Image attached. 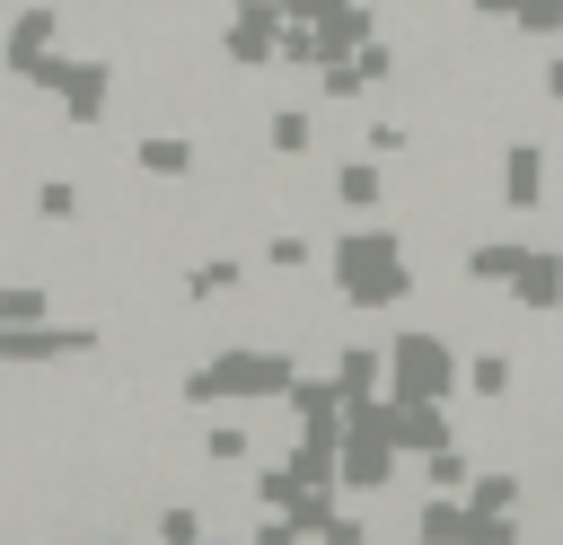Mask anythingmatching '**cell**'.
I'll use <instances>...</instances> for the list:
<instances>
[{
    "instance_id": "1",
    "label": "cell",
    "mask_w": 563,
    "mask_h": 545,
    "mask_svg": "<svg viewBox=\"0 0 563 545\" xmlns=\"http://www.w3.org/2000/svg\"><path fill=\"white\" fill-rule=\"evenodd\" d=\"M290 378H299V343H273V334H229V343H211L202 360H185L176 369V404L185 413H220V404H282L290 396Z\"/></svg>"
},
{
    "instance_id": "2",
    "label": "cell",
    "mask_w": 563,
    "mask_h": 545,
    "mask_svg": "<svg viewBox=\"0 0 563 545\" xmlns=\"http://www.w3.org/2000/svg\"><path fill=\"white\" fill-rule=\"evenodd\" d=\"M325 281L352 316H387L405 299H422V272H413V237L387 229V220H352L325 237Z\"/></svg>"
},
{
    "instance_id": "3",
    "label": "cell",
    "mask_w": 563,
    "mask_h": 545,
    "mask_svg": "<svg viewBox=\"0 0 563 545\" xmlns=\"http://www.w3.org/2000/svg\"><path fill=\"white\" fill-rule=\"evenodd\" d=\"M493 211H501V220L554 211V141H545V132H510V141L493 149Z\"/></svg>"
},
{
    "instance_id": "4",
    "label": "cell",
    "mask_w": 563,
    "mask_h": 545,
    "mask_svg": "<svg viewBox=\"0 0 563 545\" xmlns=\"http://www.w3.org/2000/svg\"><path fill=\"white\" fill-rule=\"evenodd\" d=\"M457 369H466V343H449L431 325L387 334V396H457Z\"/></svg>"
},
{
    "instance_id": "5",
    "label": "cell",
    "mask_w": 563,
    "mask_h": 545,
    "mask_svg": "<svg viewBox=\"0 0 563 545\" xmlns=\"http://www.w3.org/2000/svg\"><path fill=\"white\" fill-rule=\"evenodd\" d=\"M282 26H290L282 0H229L220 26H211V62H229L238 79H264L273 53H282Z\"/></svg>"
},
{
    "instance_id": "6",
    "label": "cell",
    "mask_w": 563,
    "mask_h": 545,
    "mask_svg": "<svg viewBox=\"0 0 563 545\" xmlns=\"http://www.w3.org/2000/svg\"><path fill=\"white\" fill-rule=\"evenodd\" d=\"M123 158H132V176H150V185H194L211 149H202V132H185V123H150V132L123 141Z\"/></svg>"
},
{
    "instance_id": "7",
    "label": "cell",
    "mask_w": 563,
    "mask_h": 545,
    "mask_svg": "<svg viewBox=\"0 0 563 545\" xmlns=\"http://www.w3.org/2000/svg\"><path fill=\"white\" fill-rule=\"evenodd\" d=\"M325 193H334V211H343V220H378V211L396 202V176H387V158L352 149V158H334V167H325Z\"/></svg>"
},
{
    "instance_id": "8",
    "label": "cell",
    "mask_w": 563,
    "mask_h": 545,
    "mask_svg": "<svg viewBox=\"0 0 563 545\" xmlns=\"http://www.w3.org/2000/svg\"><path fill=\"white\" fill-rule=\"evenodd\" d=\"M501 299L510 308H528V316H563V246H519V264H510V281H501Z\"/></svg>"
},
{
    "instance_id": "9",
    "label": "cell",
    "mask_w": 563,
    "mask_h": 545,
    "mask_svg": "<svg viewBox=\"0 0 563 545\" xmlns=\"http://www.w3.org/2000/svg\"><path fill=\"white\" fill-rule=\"evenodd\" d=\"M387 431L405 457H422V448L457 440V413H449V396H387Z\"/></svg>"
},
{
    "instance_id": "10",
    "label": "cell",
    "mask_w": 563,
    "mask_h": 545,
    "mask_svg": "<svg viewBox=\"0 0 563 545\" xmlns=\"http://www.w3.org/2000/svg\"><path fill=\"white\" fill-rule=\"evenodd\" d=\"M62 44V0H18V18H9V35H0V70L18 79L35 53H53Z\"/></svg>"
},
{
    "instance_id": "11",
    "label": "cell",
    "mask_w": 563,
    "mask_h": 545,
    "mask_svg": "<svg viewBox=\"0 0 563 545\" xmlns=\"http://www.w3.org/2000/svg\"><path fill=\"white\" fill-rule=\"evenodd\" d=\"M457 387H466L475 404H510V396H519V343H466Z\"/></svg>"
},
{
    "instance_id": "12",
    "label": "cell",
    "mask_w": 563,
    "mask_h": 545,
    "mask_svg": "<svg viewBox=\"0 0 563 545\" xmlns=\"http://www.w3.org/2000/svg\"><path fill=\"white\" fill-rule=\"evenodd\" d=\"M202 466H211V475H246V466H264V440H255V422H238V404H220V413L202 422Z\"/></svg>"
},
{
    "instance_id": "13",
    "label": "cell",
    "mask_w": 563,
    "mask_h": 545,
    "mask_svg": "<svg viewBox=\"0 0 563 545\" xmlns=\"http://www.w3.org/2000/svg\"><path fill=\"white\" fill-rule=\"evenodd\" d=\"M325 369H334V387H343V396H378V387H387V343L343 334V343H325Z\"/></svg>"
},
{
    "instance_id": "14",
    "label": "cell",
    "mask_w": 563,
    "mask_h": 545,
    "mask_svg": "<svg viewBox=\"0 0 563 545\" xmlns=\"http://www.w3.org/2000/svg\"><path fill=\"white\" fill-rule=\"evenodd\" d=\"M466 527H475V501H466V492H422L413 519H405L413 545H466Z\"/></svg>"
},
{
    "instance_id": "15",
    "label": "cell",
    "mask_w": 563,
    "mask_h": 545,
    "mask_svg": "<svg viewBox=\"0 0 563 545\" xmlns=\"http://www.w3.org/2000/svg\"><path fill=\"white\" fill-rule=\"evenodd\" d=\"M238 290H246V255L211 246V255L185 264V299H194V308H220V299H238Z\"/></svg>"
},
{
    "instance_id": "16",
    "label": "cell",
    "mask_w": 563,
    "mask_h": 545,
    "mask_svg": "<svg viewBox=\"0 0 563 545\" xmlns=\"http://www.w3.org/2000/svg\"><path fill=\"white\" fill-rule=\"evenodd\" d=\"M475 466H484V457H475V440L457 431V440H440V448H422V457H413V483H422V492H466V483H475Z\"/></svg>"
},
{
    "instance_id": "17",
    "label": "cell",
    "mask_w": 563,
    "mask_h": 545,
    "mask_svg": "<svg viewBox=\"0 0 563 545\" xmlns=\"http://www.w3.org/2000/svg\"><path fill=\"white\" fill-rule=\"evenodd\" d=\"M317 141H325V132H317L308 105H273V114H264V149H273V158H317Z\"/></svg>"
},
{
    "instance_id": "18",
    "label": "cell",
    "mask_w": 563,
    "mask_h": 545,
    "mask_svg": "<svg viewBox=\"0 0 563 545\" xmlns=\"http://www.w3.org/2000/svg\"><path fill=\"white\" fill-rule=\"evenodd\" d=\"M53 316V281L44 272H0V325H44Z\"/></svg>"
},
{
    "instance_id": "19",
    "label": "cell",
    "mask_w": 563,
    "mask_h": 545,
    "mask_svg": "<svg viewBox=\"0 0 563 545\" xmlns=\"http://www.w3.org/2000/svg\"><path fill=\"white\" fill-rule=\"evenodd\" d=\"M255 264H264V272H308V264H325V246H317V237H299V229H282V237H264V246H255Z\"/></svg>"
},
{
    "instance_id": "20",
    "label": "cell",
    "mask_w": 563,
    "mask_h": 545,
    "mask_svg": "<svg viewBox=\"0 0 563 545\" xmlns=\"http://www.w3.org/2000/svg\"><path fill=\"white\" fill-rule=\"evenodd\" d=\"M510 35L519 44H563V0H519L510 9Z\"/></svg>"
},
{
    "instance_id": "21",
    "label": "cell",
    "mask_w": 563,
    "mask_h": 545,
    "mask_svg": "<svg viewBox=\"0 0 563 545\" xmlns=\"http://www.w3.org/2000/svg\"><path fill=\"white\" fill-rule=\"evenodd\" d=\"M537 97H545V105H554V114H563V44H554V53H545V62H537Z\"/></svg>"
},
{
    "instance_id": "22",
    "label": "cell",
    "mask_w": 563,
    "mask_h": 545,
    "mask_svg": "<svg viewBox=\"0 0 563 545\" xmlns=\"http://www.w3.org/2000/svg\"><path fill=\"white\" fill-rule=\"evenodd\" d=\"M466 9H475L484 26H510V9H519V0H466Z\"/></svg>"
},
{
    "instance_id": "23",
    "label": "cell",
    "mask_w": 563,
    "mask_h": 545,
    "mask_svg": "<svg viewBox=\"0 0 563 545\" xmlns=\"http://www.w3.org/2000/svg\"><path fill=\"white\" fill-rule=\"evenodd\" d=\"M97 9H141V0H97Z\"/></svg>"
},
{
    "instance_id": "24",
    "label": "cell",
    "mask_w": 563,
    "mask_h": 545,
    "mask_svg": "<svg viewBox=\"0 0 563 545\" xmlns=\"http://www.w3.org/2000/svg\"><path fill=\"white\" fill-rule=\"evenodd\" d=\"M18 545H53V536H18Z\"/></svg>"
}]
</instances>
